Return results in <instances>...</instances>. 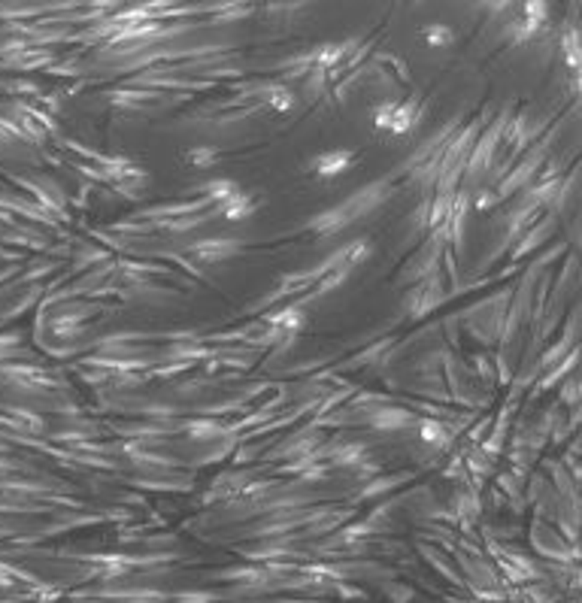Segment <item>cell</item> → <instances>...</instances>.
I'll return each instance as SVG.
<instances>
[{"mask_svg": "<svg viewBox=\"0 0 582 603\" xmlns=\"http://www.w3.org/2000/svg\"><path fill=\"white\" fill-rule=\"evenodd\" d=\"M427 43L431 45H446V43H452V31L449 27H427Z\"/></svg>", "mask_w": 582, "mask_h": 603, "instance_id": "1", "label": "cell"}]
</instances>
